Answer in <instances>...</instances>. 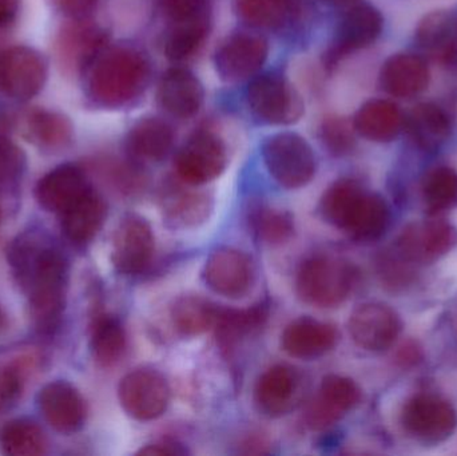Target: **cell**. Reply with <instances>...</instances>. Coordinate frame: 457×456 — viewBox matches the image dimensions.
<instances>
[{
    "label": "cell",
    "mask_w": 457,
    "mask_h": 456,
    "mask_svg": "<svg viewBox=\"0 0 457 456\" xmlns=\"http://www.w3.org/2000/svg\"><path fill=\"white\" fill-rule=\"evenodd\" d=\"M155 237L144 217L129 214L120 220L112 237V261L118 272L136 276L152 264Z\"/></svg>",
    "instance_id": "30bf717a"
},
{
    "label": "cell",
    "mask_w": 457,
    "mask_h": 456,
    "mask_svg": "<svg viewBox=\"0 0 457 456\" xmlns=\"http://www.w3.org/2000/svg\"><path fill=\"white\" fill-rule=\"evenodd\" d=\"M348 328L352 340L360 348L370 352H381L396 342L402 321L388 305L367 303L352 312Z\"/></svg>",
    "instance_id": "9a60e30c"
},
{
    "label": "cell",
    "mask_w": 457,
    "mask_h": 456,
    "mask_svg": "<svg viewBox=\"0 0 457 456\" xmlns=\"http://www.w3.org/2000/svg\"><path fill=\"white\" fill-rule=\"evenodd\" d=\"M174 139L173 128L168 122L160 118H142L129 130L126 153L137 163L160 162L170 154Z\"/></svg>",
    "instance_id": "d4e9b609"
},
{
    "label": "cell",
    "mask_w": 457,
    "mask_h": 456,
    "mask_svg": "<svg viewBox=\"0 0 457 456\" xmlns=\"http://www.w3.org/2000/svg\"><path fill=\"white\" fill-rule=\"evenodd\" d=\"M364 192V187L354 179H338L328 187L320 201V213L322 219L328 224L341 229L354 203Z\"/></svg>",
    "instance_id": "8d00e7d4"
},
{
    "label": "cell",
    "mask_w": 457,
    "mask_h": 456,
    "mask_svg": "<svg viewBox=\"0 0 457 456\" xmlns=\"http://www.w3.org/2000/svg\"><path fill=\"white\" fill-rule=\"evenodd\" d=\"M54 10L67 19L88 18L98 5L99 0H47Z\"/></svg>",
    "instance_id": "f6af8a7d"
},
{
    "label": "cell",
    "mask_w": 457,
    "mask_h": 456,
    "mask_svg": "<svg viewBox=\"0 0 457 456\" xmlns=\"http://www.w3.org/2000/svg\"><path fill=\"white\" fill-rule=\"evenodd\" d=\"M354 126L343 118H327L321 126V139L333 155H345L354 147Z\"/></svg>",
    "instance_id": "b9f144b4"
},
{
    "label": "cell",
    "mask_w": 457,
    "mask_h": 456,
    "mask_svg": "<svg viewBox=\"0 0 457 456\" xmlns=\"http://www.w3.org/2000/svg\"><path fill=\"white\" fill-rule=\"evenodd\" d=\"M23 388V375L15 366L0 367V414L10 409Z\"/></svg>",
    "instance_id": "ee69618b"
},
{
    "label": "cell",
    "mask_w": 457,
    "mask_h": 456,
    "mask_svg": "<svg viewBox=\"0 0 457 456\" xmlns=\"http://www.w3.org/2000/svg\"><path fill=\"white\" fill-rule=\"evenodd\" d=\"M268 305L260 303L246 310H222L216 321L217 342L225 351H233L242 340L260 331L268 320Z\"/></svg>",
    "instance_id": "1f68e13d"
},
{
    "label": "cell",
    "mask_w": 457,
    "mask_h": 456,
    "mask_svg": "<svg viewBox=\"0 0 457 456\" xmlns=\"http://www.w3.org/2000/svg\"><path fill=\"white\" fill-rule=\"evenodd\" d=\"M21 0H0V29H8L18 18Z\"/></svg>",
    "instance_id": "7dc6e473"
},
{
    "label": "cell",
    "mask_w": 457,
    "mask_h": 456,
    "mask_svg": "<svg viewBox=\"0 0 457 456\" xmlns=\"http://www.w3.org/2000/svg\"><path fill=\"white\" fill-rule=\"evenodd\" d=\"M262 158L274 181L287 189L306 187L316 176V154L308 141L298 134L268 137L262 144Z\"/></svg>",
    "instance_id": "277c9868"
},
{
    "label": "cell",
    "mask_w": 457,
    "mask_h": 456,
    "mask_svg": "<svg viewBox=\"0 0 457 456\" xmlns=\"http://www.w3.org/2000/svg\"><path fill=\"white\" fill-rule=\"evenodd\" d=\"M456 244V228L450 222L437 220L410 225L400 236L397 249L407 261L432 262L447 254Z\"/></svg>",
    "instance_id": "e0dca14e"
},
{
    "label": "cell",
    "mask_w": 457,
    "mask_h": 456,
    "mask_svg": "<svg viewBox=\"0 0 457 456\" xmlns=\"http://www.w3.org/2000/svg\"><path fill=\"white\" fill-rule=\"evenodd\" d=\"M380 83L391 95L399 98L418 95L428 86V64L416 54H396L384 63Z\"/></svg>",
    "instance_id": "4316f807"
},
{
    "label": "cell",
    "mask_w": 457,
    "mask_h": 456,
    "mask_svg": "<svg viewBox=\"0 0 457 456\" xmlns=\"http://www.w3.org/2000/svg\"><path fill=\"white\" fill-rule=\"evenodd\" d=\"M354 130L375 142H389L399 136L403 115L399 106L386 99H372L362 104L353 120Z\"/></svg>",
    "instance_id": "f1b7e54d"
},
{
    "label": "cell",
    "mask_w": 457,
    "mask_h": 456,
    "mask_svg": "<svg viewBox=\"0 0 457 456\" xmlns=\"http://www.w3.org/2000/svg\"><path fill=\"white\" fill-rule=\"evenodd\" d=\"M325 2L329 3V4L332 5H337V7H344V5L353 4L357 0H325Z\"/></svg>",
    "instance_id": "681fc988"
},
{
    "label": "cell",
    "mask_w": 457,
    "mask_h": 456,
    "mask_svg": "<svg viewBox=\"0 0 457 456\" xmlns=\"http://www.w3.org/2000/svg\"><path fill=\"white\" fill-rule=\"evenodd\" d=\"M163 221L171 229H193L205 224L213 211V197L206 192L171 187L163 195Z\"/></svg>",
    "instance_id": "484cf974"
},
{
    "label": "cell",
    "mask_w": 457,
    "mask_h": 456,
    "mask_svg": "<svg viewBox=\"0 0 457 456\" xmlns=\"http://www.w3.org/2000/svg\"><path fill=\"white\" fill-rule=\"evenodd\" d=\"M90 189V182L82 168L74 163H63L39 179L35 195L46 211L62 214Z\"/></svg>",
    "instance_id": "44dd1931"
},
{
    "label": "cell",
    "mask_w": 457,
    "mask_h": 456,
    "mask_svg": "<svg viewBox=\"0 0 457 456\" xmlns=\"http://www.w3.org/2000/svg\"><path fill=\"white\" fill-rule=\"evenodd\" d=\"M419 47L443 66L457 64V13L435 11L416 29Z\"/></svg>",
    "instance_id": "cb8c5ba5"
},
{
    "label": "cell",
    "mask_w": 457,
    "mask_h": 456,
    "mask_svg": "<svg viewBox=\"0 0 457 456\" xmlns=\"http://www.w3.org/2000/svg\"><path fill=\"white\" fill-rule=\"evenodd\" d=\"M402 425L413 438L436 444L453 435L457 426L456 411L445 399L418 395L405 404Z\"/></svg>",
    "instance_id": "7c38bea8"
},
{
    "label": "cell",
    "mask_w": 457,
    "mask_h": 456,
    "mask_svg": "<svg viewBox=\"0 0 457 456\" xmlns=\"http://www.w3.org/2000/svg\"><path fill=\"white\" fill-rule=\"evenodd\" d=\"M24 138L43 152H61L71 145L74 126L71 120L56 110L31 107L16 120Z\"/></svg>",
    "instance_id": "d6986e66"
},
{
    "label": "cell",
    "mask_w": 457,
    "mask_h": 456,
    "mask_svg": "<svg viewBox=\"0 0 457 456\" xmlns=\"http://www.w3.org/2000/svg\"><path fill=\"white\" fill-rule=\"evenodd\" d=\"M128 336L120 319L107 313L96 316L91 326L90 348L96 363L114 367L125 355Z\"/></svg>",
    "instance_id": "d6a6232c"
},
{
    "label": "cell",
    "mask_w": 457,
    "mask_h": 456,
    "mask_svg": "<svg viewBox=\"0 0 457 456\" xmlns=\"http://www.w3.org/2000/svg\"><path fill=\"white\" fill-rule=\"evenodd\" d=\"M48 63L45 56L29 46H0V94L26 102L45 87Z\"/></svg>",
    "instance_id": "52a82bcc"
},
{
    "label": "cell",
    "mask_w": 457,
    "mask_h": 456,
    "mask_svg": "<svg viewBox=\"0 0 457 456\" xmlns=\"http://www.w3.org/2000/svg\"><path fill=\"white\" fill-rule=\"evenodd\" d=\"M0 447L5 455L37 456L47 449V441L39 426L31 420L7 423L0 431Z\"/></svg>",
    "instance_id": "d590c367"
},
{
    "label": "cell",
    "mask_w": 457,
    "mask_h": 456,
    "mask_svg": "<svg viewBox=\"0 0 457 456\" xmlns=\"http://www.w3.org/2000/svg\"><path fill=\"white\" fill-rule=\"evenodd\" d=\"M419 359V351L416 350L415 347L408 348L405 347L404 350L400 352L399 361H404V363H415Z\"/></svg>",
    "instance_id": "c3c4849f"
},
{
    "label": "cell",
    "mask_w": 457,
    "mask_h": 456,
    "mask_svg": "<svg viewBox=\"0 0 457 456\" xmlns=\"http://www.w3.org/2000/svg\"><path fill=\"white\" fill-rule=\"evenodd\" d=\"M360 399L361 393L353 380L341 375H328L306 407L303 420L311 430H327L353 410Z\"/></svg>",
    "instance_id": "4fadbf2b"
},
{
    "label": "cell",
    "mask_w": 457,
    "mask_h": 456,
    "mask_svg": "<svg viewBox=\"0 0 457 456\" xmlns=\"http://www.w3.org/2000/svg\"><path fill=\"white\" fill-rule=\"evenodd\" d=\"M37 406L46 422L59 434L77 433L85 425V399L70 383L53 382L45 386L37 395Z\"/></svg>",
    "instance_id": "ac0fdd59"
},
{
    "label": "cell",
    "mask_w": 457,
    "mask_h": 456,
    "mask_svg": "<svg viewBox=\"0 0 457 456\" xmlns=\"http://www.w3.org/2000/svg\"><path fill=\"white\" fill-rule=\"evenodd\" d=\"M300 377L292 367L277 366L266 369L254 388V402L266 417L279 418L287 414L297 401Z\"/></svg>",
    "instance_id": "603a6c76"
},
{
    "label": "cell",
    "mask_w": 457,
    "mask_h": 456,
    "mask_svg": "<svg viewBox=\"0 0 457 456\" xmlns=\"http://www.w3.org/2000/svg\"><path fill=\"white\" fill-rule=\"evenodd\" d=\"M236 8L250 26L277 29L292 18L295 0H236Z\"/></svg>",
    "instance_id": "74e56055"
},
{
    "label": "cell",
    "mask_w": 457,
    "mask_h": 456,
    "mask_svg": "<svg viewBox=\"0 0 457 456\" xmlns=\"http://www.w3.org/2000/svg\"><path fill=\"white\" fill-rule=\"evenodd\" d=\"M253 114L269 125H292L303 114V102L295 86L277 72L257 75L246 91Z\"/></svg>",
    "instance_id": "8992f818"
},
{
    "label": "cell",
    "mask_w": 457,
    "mask_h": 456,
    "mask_svg": "<svg viewBox=\"0 0 457 456\" xmlns=\"http://www.w3.org/2000/svg\"><path fill=\"white\" fill-rule=\"evenodd\" d=\"M356 269L338 257H309L298 268L295 291L306 304L317 308H336L353 291Z\"/></svg>",
    "instance_id": "3957f363"
},
{
    "label": "cell",
    "mask_w": 457,
    "mask_h": 456,
    "mask_svg": "<svg viewBox=\"0 0 457 456\" xmlns=\"http://www.w3.org/2000/svg\"><path fill=\"white\" fill-rule=\"evenodd\" d=\"M268 42L262 37L237 32L220 46L214 63L222 79L237 82L257 74L268 59Z\"/></svg>",
    "instance_id": "2e32d148"
},
{
    "label": "cell",
    "mask_w": 457,
    "mask_h": 456,
    "mask_svg": "<svg viewBox=\"0 0 457 456\" xmlns=\"http://www.w3.org/2000/svg\"><path fill=\"white\" fill-rule=\"evenodd\" d=\"M338 342L335 326L312 318L292 321L281 335V347L290 358L316 361L333 350Z\"/></svg>",
    "instance_id": "ffe728a7"
},
{
    "label": "cell",
    "mask_w": 457,
    "mask_h": 456,
    "mask_svg": "<svg viewBox=\"0 0 457 456\" xmlns=\"http://www.w3.org/2000/svg\"><path fill=\"white\" fill-rule=\"evenodd\" d=\"M249 224L255 237L266 245H282L295 235V220L289 211L262 203L250 209Z\"/></svg>",
    "instance_id": "e575fe53"
},
{
    "label": "cell",
    "mask_w": 457,
    "mask_h": 456,
    "mask_svg": "<svg viewBox=\"0 0 457 456\" xmlns=\"http://www.w3.org/2000/svg\"><path fill=\"white\" fill-rule=\"evenodd\" d=\"M5 327V316L4 313H3V311L0 310V332L4 329Z\"/></svg>",
    "instance_id": "f907efd6"
},
{
    "label": "cell",
    "mask_w": 457,
    "mask_h": 456,
    "mask_svg": "<svg viewBox=\"0 0 457 456\" xmlns=\"http://www.w3.org/2000/svg\"><path fill=\"white\" fill-rule=\"evenodd\" d=\"M389 224V208L383 197L365 190L349 213L343 232L357 241L380 237Z\"/></svg>",
    "instance_id": "4dcf8cb0"
},
{
    "label": "cell",
    "mask_w": 457,
    "mask_h": 456,
    "mask_svg": "<svg viewBox=\"0 0 457 456\" xmlns=\"http://www.w3.org/2000/svg\"><path fill=\"white\" fill-rule=\"evenodd\" d=\"M220 308L211 300L195 294L179 297L171 308V321L179 334L200 336L216 326Z\"/></svg>",
    "instance_id": "836d02e7"
},
{
    "label": "cell",
    "mask_w": 457,
    "mask_h": 456,
    "mask_svg": "<svg viewBox=\"0 0 457 456\" xmlns=\"http://www.w3.org/2000/svg\"><path fill=\"white\" fill-rule=\"evenodd\" d=\"M149 59L129 46H107L88 67L86 95L102 109H120L133 104L150 82Z\"/></svg>",
    "instance_id": "7a4b0ae2"
},
{
    "label": "cell",
    "mask_w": 457,
    "mask_h": 456,
    "mask_svg": "<svg viewBox=\"0 0 457 456\" xmlns=\"http://www.w3.org/2000/svg\"><path fill=\"white\" fill-rule=\"evenodd\" d=\"M211 29V23L169 27L165 39L166 56L171 61H187L198 53Z\"/></svg>",
    "instance_id": "f35d334b"
},
{
    "label": "cell",
    "mask_w": 457,
    "mask_h": 456,
    "mask_svg": "<svg viewBox=\"0 0 457 456\" xmlns=\"http://www.w3.org/2000/svg\"><path fill=\"white\" fill-rule=\"evenodd\" d=\"M407 130L420 149L434 152L450 137L451 120L439 104L426 102L408 114Z\"/></svg>",
    "instance_id": "f546056e"
},
{
    "label": "cell",
    "mask_w": 457,
    "mask_h": 456,
    "mask_svg": "<svg viewBox=\"0 0 457 456\" xmlns=\"http://www.w3.org/2000/svg\"><path fill=\"white\" fill-rule=\"evenodd\" d=\"M106 216V203L91 187L62 213V229L71 243L87 244L98 235Z\"/></svg>",
    "instance_id": "83f0119b"
},
{
    "label": "cell",
    "mask_w": 457,
    "mask_h": 456,
    "mask_svg": "<svg viewBox=\"0 0 457 456\" xmlns=\"http://www.w3.org/2000/svg\"><path fill=\"white\" fill-rule=\"evenodd\" d=\"M383 26V15L378 8L365 3L353 5L341 21L335 42L325 54V66L335 67L349 54L372 45L380 37Z\"/></svg>",
    "instance_id": "5bb4252c"
},
{
    "label": "cell",
    "mask_w": 457,
    "mask_h": 456,
    "mask_svg": "<svg viewBox=\"0 0 457 456\" xmlns=\"http://www.w3.org/2000/svg\"><path fill=\"white\" fill-rule=\"evenodd\" d=\"M10 262L29 299L32 320L43 334L58 328L66 305L69 261L46 237L26 235L12 244Z\"/></svg>",
    "instance_id": "6da1fadb"
},
{
    "label": "cell",
    "mask_w": 457,
    "mask_h": 456,
    "mask_svg": "<svg viewBox=\"0 0 457 456\" xmlns=\"http://www.w3.org/2000/svg\"><path fill=\"white\" fill-rule=\"evenodd\" d=\"M109 46V34L96 21L69 19L62 24L54 40V55L66 77L85 75L96 56Z\"/></svg>",
    "instance_id": "5b68a950"
},
{
    "label": "cell",
    "mask_w": 457,
    "mask_h": 456,
    "mask_svg": "<svg viewBox=\"0 0 457 456\" xmlns=\"http://www.w3.org/2000/svg\"><path fill=\"white\" fill-rule=\"evenodd\" d=\"M139 455H185L187 450L181 444L170 439L154 442V444H145L138 452Z\"/></svg>",
    "instance_id": "bcb514c9"
},
{
    "label": "cell",
    "mask_w": 457,
    "mask_h": 456,
    "mask_svg": "<svg viewBox=\"0 0 457 456\" xmlns=\"http://www.w3.org/2000/svg\"><path fill=\"white\" fill-rule=\"evenodd\" d=\"M203 83L190 70L173 67L161 78L158 85V104L179 120L195 117L204 104Z\"/></svg>",
    "instance_id": "7402d4cb"
},
{
    "label": "cell",
    "mask_w": 457,
    "mask_h": 456,
    "mask_svg": "<svg viewBox=\"0 0 457 456\" xmlns=\"http://www.w3.org/2000/svg\"><path fill=\"white\" fill-rule=\"evenodd\" d=\"M120 406L134 419L150 422L165 414L170 387L162 374L150 369H134L118 387Z\"/></svg>",
    "instance_id": "9c48e42d"
},
{
    "label": "cell",
    "mask_w": 457,
    "mask_h": 456,
    "mask_svg": "<svg viewBox=\"0 0 457 456\" xmlns=\"http://www.w3.org/2000/svg\"><path fill=\"white\" fill-rule=\"evenodd\" d=\"M170 27L211 23V0H160Z\"/></svg>",
    "instance_id": "60d3db41"
},
{
    "label": "cell",
    "mask_w": 457,
    "mask_h": 456,
    "mask_svg": "<svg viewBox=\"0 0 457 456\" xmlns=\"http://www.w3.org/2000/svg\"><path fill=\"white\" fill-rule=\"evenodd\" d=\"M26 158L18 145L0 136V184L15 181L23 173Z\"/></svg>",
    "instance_id": "7bdbcfd3"
},
{
    "label": "cell",
    "mask_w": 457,
    "mask_h": 456,
    "mask_svg": "<svg viewBox=\"0 0 457 456\" xmlns=\"http://www.w3.org/2000/svg\"><path fill=\"white\" fill-rule=\"evenodd\" d=\"M203 278L214 294L242 299L254 284V264L245 252L225 246L212 252L204 265Z\"/></svg>",
    "instance_id": "8fae6325"
},
{
    "label": "cell",
    "mask_w": 457,
    "mask_h": 456,
    "mask_svg": "<svg viewBox=\"0 0 457 456\" xmlns=\"http://www.w3.org/2000/svg\"><path fill=\"white\" fill-rule=\"evenodd\" d=\"M228 163L227 146L219 134L208 129L195 131L177 153L174 166L184 184L201 187L224 173Z\"/></svg>",
    "instance_id": "ba28073f"
},
{
    "label": "cell",
    "mask_w": 457,
    "mask_h": 456,
    "mask_svg": "<svg viewBox=\"0 0 457 456\" xmlns=\"http://www.w3.org/2000/svg\"><path fill=\"white\" fill-rule=\"evenodd\" d=\"M423 195L432 211L451 208L457 203V171L448 166L429 171L424 179Z\"/></svg>",
    "instance_id": "ab89813d"
}]
</instances>
